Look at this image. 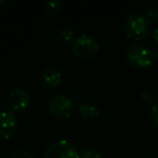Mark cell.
<instances>
[{
	"label": "cell",
	"mask_w": 158,
	"mask_h": 158,
	"mask_svg": "<svg viewBox=\"0 0 158 158\" xmlns=\"http://www.w3.org/2000/svg\"><path fill=\"white\" fill-rule=\"evenodd\" d=\"M141 98L144 100L146 103H154L155 101V94H154L153 91H149V90H146L141 94Z\"/></svg>",
	"instance_id": "5bb4252c"
},
{
	"label": "cell",
	"mask_w": 158,
	"mask_h": 158,
	"mask_svg": "<svg viewBox=\"0 0 158 158\" xmlns=\"http://www.w3.org/2000/svg\"><path fill=\"white\" fill-rule=\"evenodd\" d=\"M127 62L130 66L136 69H145L149 67L153 62V55L149 49L142 44H132L126 53Z\"/></svg>",
	"instance_id": "3957f363"
},
{
	"label": "cell",
	"mask_w": 158,
	"mask_h": 158,
	"mask_svg": "<svg viewBox=\"0 0 158 158\" xmlns=\"http://www.w3.org/2000/svg\"><path fill=\"white\" fill-rule=\"evenodd\" d=\"M156 158H158V157H156Z\"/></svg>",
	"instance_id": "d6986e66"
},
{
	"label": "cell",
	"mask_w": 158,
	"mask_h": 158,
	"mask_svg": "<svg viewBox=\"0 0 158 158\" xmlns=\"http://www.w3.org/2000/svg\"><path fill=\"white\" fill-rule=\"evenodd\" d=\"M74 31L68 27H65V28H62L59 33V37L61 38V40L63 42H69L72 41V39L74 38Z\"/></svg>",
	"instance_id": "8fae6325"
},
{
	"label": "cell",
	"mask_w": 158,
	"mask_h": 158,
	"mask_svg": "<svg viewBox=\"0 0 158 158\" xmlns=\"http://www.w3.org/2000/svg\"><path fill=\"white\" fill-rule=\"evenodd\" d=\"M146 16L147 18H153L154 20L158 21V7L156 8H152V9H148L146 11Z\"/></svg>",
	"instance_id": "2e32d148"
},
{
	"label": "cell",
	"mask_w": 158,
	"mask_h": 158,
	"mask_svg": "<svg viewBox=\"0 0 158 158\" xmlns=\"http://www.w3.org/2000/svg\"><path fill=\"white\" fill-rule=\"evenodd\" d=\"M62 7H63V2L61 0H48L44 5V11L47 15H53L61 11Z\"/></svg>",
	"instance_id": "30bf717a"
},
{
	"label": "cell",
	"mask_w": 158,
	"mask_h": 158,
	"mask_svg": "<svg viewBox=\"0 0 158 158\" xmlns=\"http://www.w3.org/2000/svg\"><path fill=\"white\" fill-rule=\"evenodd\" d=\"M31 103V95L25 89L14 88L8 93L6 104L11 112H23Z\"/></svg>",
	"instance_id": "8992f818"
},
{
	"label": "cell",
	"mask_w": 158,
	"mask_h": 158,
	"mask_svg": "<svg viewBox=\"0 0 158 158\" xmlns=\"http://www.w3.org/2000/svg\"><path fill=\"white\" fill-rule=\"evenodd\" d=\"M79 158H103V155L94 149H86L80 154Z\"/></svg>",
	"instance_id": "7c38bea8"
},
{
	"label": "cell",
	"mask_w": 158,
	"mask_h": 158,
	"mask_svg": "<svg viewBox=\"0 0 158 158\" xmlns=\"http://www.w3.org/2000/svg\"><path fill=\"white\" fill-rule=\"evenodd\" d=\"M78 113L81 116V118L86 120H93L99 117L100 110L94 103L86 102V103H81L78 105Z\"/></svg>",
	"instance_id": "9c48e42d"
},
{
	"label": "cell",
	"mask_w": 158,
	"mask_h": 158,
	"mask_svg": "<svg viewBox=\"0 0 158 158\" xmlns=\"http://www.w3.org/2000/svg\"><path fill=\"white\" fill-rule=\"evenodd\" d=\"M100 50L98 40L91 35H80L74 40L72 44V52L80 60L92 59Z\"/></svg>",
	"instance_id": "7a4b0ae2"
},
{
	"label": "cell",
	"mask_w": 158,
	"mask_h": 158,
	"mask_svg": "<svg viewBox=\"0 0 158 158\" xmlns=\"http://www.w3.org/2000/svg\"><path fill=\"white\" fill-rule=\"evenodd\" d=\"M151 52H152V55H153V59H158V47L152 49Z\"/></svg>",
	"instance_id": "ac0fdd59"
},
{
	"label": "cell",
	"mask_w": 158,
	"mask_h": 158,
	"mask_svg": "<svg viewBox=\"0 0 158 158\" xmlns=\"http://www.w3.org/2000/svg\"><path fill=\"white\" fill-rule=\"evenodd\" d=\"M10 158H34V156L26 149L19 148L15 152H13V154H12Z\"/></svg>",
	"instance_id": "4fadbf2b"
},
{
	"label": "cell",
	"mask_w": 158,
	"mask_h": 158,
	"mask_svg": "<svg viewBox=\"0 0 158 158\" xmlns=\"http://www.w3.org/2000/svg\"><path fill=\"white\" fill-rule=\"evenodd\" d=\"M41 81L47 88L55 89L61 86L62 84V74L57 68L50 66L47 67L42 72L41 75Z\"/></svg>",
	"instance_id": "ba28073f"
},
{
	"label": "cell",
	"mask_w": 158,
	"mask_h": 158,
	"mask_svg": "<svg viewBox=\"0 0 158 158\" xmlns=\"http://www.w3.org/2000/svg\"><path fill=\"white\" fill-rule=\"evenodd\" d=\"M123 28L126 36L133 40L145 39L152 29V21L143 14H130L123 21Z\"/></svg>",
	"instance_id": "6da1fadb"
},
{
	"label": "cell",
	"mask_w": 158,
	"mask_h": 158,
	"mask_svg": "<svg viewBox=\"0 0 158 158\" xmlns=\"http://www.w3.org/2000/svg\"><path fill=\"white\" fill-rule=\"evenodd\" d=\"M79 156L77 147L65 139L51 143L44 153V158H79Z\"/></svg>",
	"instance_id": "277c9868"
},
{
	"label": "cell",
	"mask_w": 158,
	"mask_h": 158,
	"mask_svg": "<svg viewBox=\"0 0 158 158\" xmlns=\"http://www.w3.org/2000/svg\"><path fill=\"white\" fill-rule=\"evenodd\" d=\"M19 121L12 112L2 110L0 112V139H10L16 133Z\"/></svg>",
	"instance_id": "52a82bcc"
},
{
	"label": "cell",
	"mask_w": 158,
	"mask_h": 158,
	"mask_svg": "<svg viewBox=\"0 0 158 158\" xmlns=\"http://www.w3.org/2000/svg\"><path fill=\"white\" fill-rule=\"evenodd\" d=\"M48 110L52 115L61 118H66L72 115L75 104L70 98L65 94H55L49 100Z\"/></svg>",
	"instance_id": "5b68a950"
},
{
	"label": "cell",
	"mask_w": 158,
	"mask_h": 158,
	"mask_svg": "<svg viewBox=\"0 0 158 158\" xmlns=\"http://www.w3.org/2000/svg\"><path fill=\"white\" fill-rule=\"evenodd\" d=\"M153 39H154V41L157 44V46H158V27H156L155 29H154V31H153Z\"/></svg>",
	"instance_id": "e0dca14e"
},
{
	"label": "cell",
	"mask_w": 158,
	"mask_h": 158,
	"mask_svg": "<svg viewBox=\"0 0 158 158\" xmlns=\"http://www.w3.org/2000/svg\"><path fill=\"white\" fill-rule=\"evenodd\" d=\"M151 117L156 126H158V102L153 104L151 108Z\"/></svg>",
	"instance_id": "9a60e30c"
}]
</instances>
